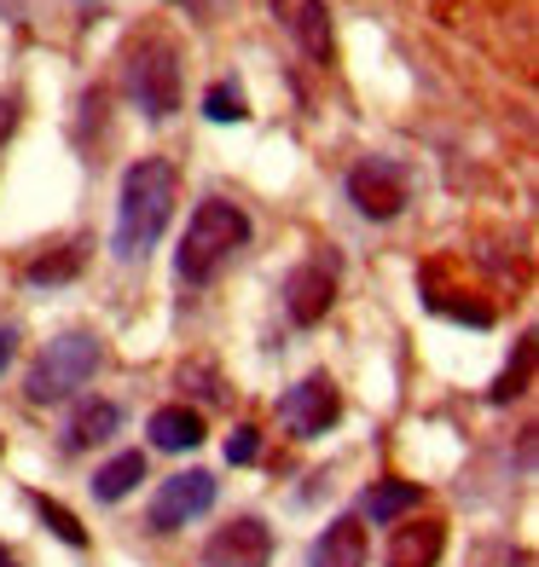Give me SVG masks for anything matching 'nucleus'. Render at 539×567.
Instances as JSON below:
<instances>
[{"instance_id": "obj_1", "label": "nucleus", "mask_w": 539, "mask_h": 567, "mask_svg": "<svg viewBox=\"0 0 539 567\" xmlns=\"http://www.w3.org/2000/svg\"><path fill=\"white\" fill-rule=\"evenodd\" d=\"M174 203H180V174H174L169 157H140L134 168L122 174L116 238H111L116 261H145L151 244H157L169 231V220H174Z\"/></svg>"}, {"instance_id": "obj_2", "label": "nucleus", "mask_w": 539, "mask_h": 567, "mask_svg": "<svg viewBox=\"0 0 539 567\" xmlns=\"http://www.w3.org/2000/svg\"><path fill=\"white\" fill-rule=\"evenodd\" d=\"M250 244V215L238 209V203L226 197H203L192 220H186V238H180L174 249V272L180 284H210L226 272V261Z\"/></svg>"}, {"instance_id": "obj_3", "label": "nucleus", "mask_w": 539, "mask_h": 567, "mask_svg": "<svg viewBox=\"0 0 539 567\" xmlns=\"http://www.w3.org/2000/svg\"><path fill=\"white\" fill-rule=\"evenodd\" d=\"M122 87H128V99H134L151 122H169L180 111V47L169 35H157V30H145L140 41H128Z\"/></svg>"}, {"instance_id": "obj_4", "label": "nucleus", "mask_w": 539, "mask_h": 567, "mask_svg": "<svg viewBox=\"0 0 539 567\" xmlns=\"http://www.w3.org/2000/svg\"><path fill=\"white\" fill-rule=\"evenodd\" d=\"M99 365H105V348H99L93 330H64V337L47 342V353L30 365V382H23V394H30L35 405L70 400L75 389H88Z\"/></svg>"}, {"instance_id": "obj_5", "label": "nucleus", "mask_w": 539, "mask_h": 567, "mask_svg": "<svg viewBox=\"0 0 539 567\" xmlns=\"http://www.w3.org/2000/svg\"><path fill=\"white\" fill-rule=\"evenodd\" d=\"M348 203L366 220H395L413 203V168L395 157H366L348 168Z\"/></svg>"}, {"instance_id": "obj_6", "label": "nucleus", "mask_w": 539, "mask_h": 567, "mask_svg": "<svg viewBox=\"0 0 539 567\" xmlns=\"http://www.w3.org/2000/svg\"><path fill=\"white\" fill-rule=\"evenodd\" d=\"M210 509H215V475L210 470H186V475H169L157 486L145 522H151V533H180L186 522H197V515H210Z\"/></svg>"}, {"instance_id": "obj_7", "label": "nucleus", "mask_w": 539, "mask_h": 567, "mask_svg": "<svg viewBox=\"0 0 539 567\" xmlns=\"http://www.w3.org/2000/svg\"><path fill=\"white\" fill-rule=\"evenodd\" d=\"M337 411H343L337 382L330 377H302L296 389L278 400V423H285L296 441H314V434H325L330 423H337Z\"/></svg>"}, {"instance_id": "obj_8", "label": "nucleus", "mask_w": 539, "mask_h": 567, "mask_svg": "<svg viewBox=\"0 0 539 567\" xmlns=\"http://www.w3.org/2000/svg\"><path fill=\"white\" fill-rule=\"evenodd\" d=\"M273 18H278V30L296 41V53L314 64V70L330 64L337 47H330V12H325V0H273Z\"/></svg>"}, {"instance_id": "obj_9", "label": "nucleus", "mask_w": 539, "mask_h": 567, "mask_svg": "<svg viewBox=\"0 0 539 567\" xmlns=\"http://www.w3.org/2000/svg\"><path fill=\"white\" fill-rule=\"evenodd\" d=\"M267 556H273V533L262 515H238V522H226L203 545V561L210 567H267Z\"/></svg>"}, {"instance_id": "obj_10", "label": "nucleus", "mask_w": 539, "mask_h": 567, "mask_svg": "<svg viewBox=\"0 0 539 567\" xmlns=\"http://www.w3.org/2000/svg\"><path fill=\"white\" fill-rule=\"evenodd\" d=\"M330 301H337V278H330L319 261H307L285 278V313L291 324H319L330 313Z\"/></svg>"}, {"instance_id": "obj_11", "label": "nucleus", "mask_w": 539, "mask_h": 567, "mask_svg": "<svg viewBox=\"0 0 539 567\" xmlns=\"http://www.w3.org/2000/svg\"><path fill=\"white\" fill-rule=\"evenodd\" d=\"M314 567H366V527L343 515V522H330L325 538L314 545Z\"/></svg>"}, {"instance_id": "obj_12", "label": "nucleus", "mask_w": 539, "mask_h": 567, "mask_svg": "<svg viewBox=\"0 0 539 567\" xmlns=\"http://www.w3.org/2000/svg\"><path fill=\"white\" fill-rule=\"evenodd\" d=\"M441 545H447L441 522H413V527H400V533H395L389 567H435V561H441Z\"/></svg>"}, {"instance_id": "obj_13", "label": "nucleus", "mask_w": 539, "mask_h": 567, "mask_svg": "<svg viewBox=\"0 0 539 567\" xmlns=\"http://www.w3.org/2000/svg\"><path fill=\"white\" fill-rule=\"evenodd\" d=\"M116 429H122V411H116L111 400H88V405H75V417H70V429H64V446H70V452H88V446H99V441H111Z\"/></svg>"}, {"instance_id": "obj_14", "label": "nucleus", "mask_w": 539, "mask_h": 567, "mask_svg": "<svg viewBox=\"0 0 539 567\" xmlns=\"http://www.w3.org/2000/svg\"><path fill=\"white\" fill-rule=\"evenodd\" d=\"M197 441H203V417L192 405L151 411V446H157V452H192Z\"/></svg>"}, {"instance_id": "obj_15", "label": "nucleus", "mask_w": 539, "mask_h": 567, "mask_svg": "<svg viewBox=\"0 0 539 567\" xmlns=\"http://www.w3.org/2000/svg\"><path fill=\"white\" fill-rule=\"evenodd\" d=\"M140 481H145V452H122V457L105 463V470H93V498L99 504H122Z\"/></svg>"}, {"instance_id": "obj_16", "label": "nucleus", "mask_w": 539, "mask_h": 567, "mask_svg": "<svg viewBox=\"0 0 539 567\" xmlns=\"http://www.w3.org/2000/svg\"><path fill=\"white\" fill-rule=\"evenodd\" d=\"M413 509H418V481H377L366 493L372 527H389V522H400V515H413Z\"/></svg>"}, {"instance_id": "obj_17", "label": "nucleus", "mask_w": 539, "mask_h": 567, "mask_svg": "<svg viewBox=\"0 0 539 567\" xmlns=\"http://www.w3.org/2000/svg\"><path fill=\"white\" fill-rule=\"evenodd\" d=\"M82 261H88V244H64V255H41L30 267V284H64V278H75Z\"/></svg>"}, {"instance_id": "obj_18", "label": "nucleus", "mask_w": 539, "mask_h": 567, "mask_svg": "<svg viewBox=\"0 0 539 567\" xmlns=\"http://www.w3.org/2000/svg\"><path fill=\"white\" fill-rule=\"evenodd\" d=\"M203 116H210V122H244L250 116L244 111V93L233 82H215L210 93H203Z\"/></svg>"}, {"instance_id": "obj_19", "label": "nucleus", "mask_w": 539, "mask_h": 567, "mask_svg": "<svg viewBox=\"0 0 539 567\" xmlns=\"http://www.w3.org/2000/svg\"><path fill=\"white\" fill-rule=\"evenodd\" d=\"M35 509L47 515V527H53L64 545H88V533H82V522H75V515L64 509V504H53V498H35Z\"/></svg>"}, {"instance_id": "obj_20", "label": "nucleus", "mask_w": 539, "mask_h": 567, "mask_svg": "<svg viewBox=\"0 0 539 567\" xmlns=\"http://www.w3.org/2000/svg\"><path fill=\"white\" fill-rule=\"evenodd\" d=\"M180 389H192L197 400H226V389H221L215 365H180Z\"/></svg>"}, {"instance_id": "obj_21", "label": "nucleus", "mask_w": 539, "mask_h": 567, "mask_svg": "<svg viewBox=\"0 0 539 567\" xmlns=\"http://www.w3.org/2000/svg\"><path fill=\"white\" fill-rule=\"evenodd\" d=\"M528 359H533V348L522 342V348H517V365H510V371L494 382V400H517V394H522V382H528Z\"/></svg>"}, {"instance_id": "obj_22", "label": "nucleus", "mask_w": 539, "mask_h": 567, "mask_svg": "<svg viewBox=\"0 0 539 567\" xmlns=\"http://www.w3.org/2000/svg\"><path fill=\"white\" fill-rule=\"evenodd\" d=\"M255 452H262V434H255L250 423L233 429V441H226V463H255Z\"/></svg>"}, {"instance_id": "obj_23", "label": "nucleus", "mask_w": 539, "mask_h": 567, "mask_svg": "<svg viewBox=\"0 0 539 567\" xmlns=\"http://www.w3.org/2000/svg\"><path fill=\"white\" fill-rule=\"evenodd\" d=\"M174 7L186 12V18H197V23H215L226 12V0H174Z\"/></svg>"}, {"instance_id": "obj_24", "label": "nucleus", "mask_w": 539, "mask_h": 567, "mask_svg": "<svg viewBox=\"0 0 539 567\" xmlns=\"http://www.w3.org/2000/svg\"><path fill=\"white\" fill-rule=\"evenodd\" d=\"M12 127H18V99H0V145L12 140Z\"/></svg>"}, {"instance_id": "obj_25", "label": "nucleus", "mask_w": 539, "mask_h": 567, "mask_svg": "<svg viewBox=\"0 0 539 567\" xmlns=\"http://www.w3.org/2000/svg\"><path fill=\"white\" fill-rule=\"evenodd\" d=\"M12 353H18V330H7V324H0V371L12 365Z\"/></svg>"}, {"instance_id": "obj_26", "label": "nucleus", "mask_w": 539, "mask_h": 567, "mask_svg": "<svg viewBox=\"0 0 539 567\" xmlns=\"http://www.w3.org/2000/svg\"><path fill=\"white\" fill-rule=\"evenodd\" d=\"M23 7H30V0H0V18H18Z\"/></svg>"}, {"instance_id": "obj_27", "label": "nucleus", "mask_w": 539, "mask_h": 567, "mask_svg": "<svg viewBox=\"0 0 539 567\" xmlns=\"http://www.w3.org/2000/svg\"><path fill=\"white\" fill-rule=\"evenodd\" d=\"M75 7H82V12H99V7H111V0H75Z\"/></svg>"}, {"instance_id": "obj_28", "label": "nucleus", "mask_w": 539, "mask_h": 567, "mask_svg": "<svg viewBox=\"0 0 539 567\" xmlns=\"http://www.w3.org/2000/svg\"><path fill=\"white\" fill-rule=\"evenodd\" d=\"M0 567H12V556H7V550H0Z\"/></svg>"}]
</instances>
